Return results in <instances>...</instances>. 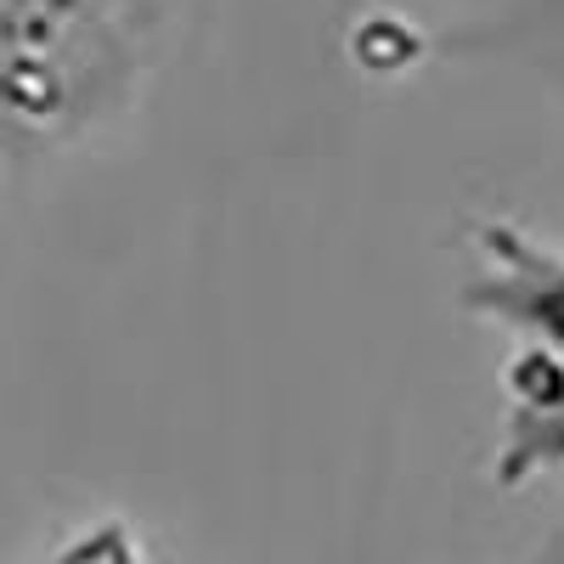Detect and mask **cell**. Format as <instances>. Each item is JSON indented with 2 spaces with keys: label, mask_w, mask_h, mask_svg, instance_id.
Returning a JSON list of instances; mask_svg holds the SVG:
<instances>
[{
  "label": "cell",
  "mask_w": 564,
  "mask_h": 564,
  "mask_svg": "<svg viewBox=\"0 0 564 564\" xmlns=\"http://www.w3.org/2000/svg\"><path fill=\"white\" fill-rule=\"evenodd\" d=\"M520 406L502 435V480H531L542 468H564V367L547 356H525Z\"/></svg>",
  "instance_id": "cell-1"
},
{
  "label": "cell",
  "mask_w": 564,
  "mask_h": 564,
  "mask_svg": "<svg viewBox=\"0 0 564 564\" xmlns=\"http://www.w3.org/2000/svg\"><path fill=\"white\" fill-rule=\"evenodd\" d=\"M502 260H508V271L497 276V294H480V305L525 322L542 339L536 356L564 367V260L536 254L525 243H508V238H502Z\"/></svg>",
  "instance_id": "cell-2"
}]
</instances>
